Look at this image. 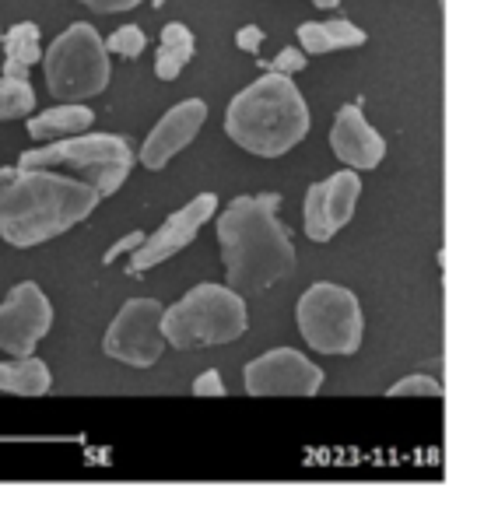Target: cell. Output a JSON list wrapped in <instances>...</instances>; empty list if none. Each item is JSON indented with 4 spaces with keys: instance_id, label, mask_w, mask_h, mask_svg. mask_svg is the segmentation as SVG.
<instances>
[{
    "instance_id": "6da1fadb",
    "label": "cell",
    "mask_w": 477,
    "mask_h": 512,
    "mask_svg": "<svg viewBox=\"0 0 477 512\" xmlns=\"http://www.w3.org/2000/svg\"><path fill=\"white\" fill-rule=\"evenodd\" d=\"M281 197H235L218 218L225 285L239 295H264L295 271V242L278 221Z\"/></svg>"
},
{
    "instance_id": "ba28073f",
    "label": "cell",
    "mask_w": 477,
    "mask_h": 512,
    "mask_svg": "<svg viewBox=\"0 0 477 512\" xmlns=\"http://www.w3.org/2000/svg\"><path fill=\"white\" fill-rule=\"evenodd\" d=\"M162 302L155 299H130L123 302V309L116 313V320L106 330V355L113 362L134 365V369H151L162 358V351L169 348L162 334Z\"/></svg>"
},
{
    "instance_id": "277c9868",
    "label": "cell",
    "mask_w": 477,
    "mask_h": 512,
    "mask_svg": "<svg viewBox=\"0 0 477 512\" xmlns=\"http://www.w3.org/2000/svg\"><path fill=\"white\" fill-rule=\"evenodd\" d=\"M250 327L246 299L228 285H197L162 313L165 344L179 351H200L232 344Z\"/></svg>"
},
{
    "instance_id": "83f0119b",
    "label": "cell",
    "mask_w": 477,
    "mask_h": 512,
    "mask_svg": "<svg viewBox=\"0 0 477 512\" xmlns=\"http://www.w3.org/2000/svg\"><path fill=\"white\" fill-rule=\"evenodd\" d=\"M313 8H320V11H337V8H341V0H313Z\"/></svg>"
},
{
    "instance_id": "5b68a950",
    "label": "cell",
    "mask_w": 477,
    "mask_h": 512,
    "mask_svg": "<svg viewBox=\"0 0 477 512\" xmlns=\"http://www.w3.org/2000/svg\"><path fill=\"white\" fill-rule=\"evenodd\" d=\"M22 169H53L88 183L102 200L113 197L134 169V151L116 134H74L50 148H32L22 155Z\"/></svg>"
},
{
    "instance_id": "9c48e42d",
    "label": "cell",
    "mask_w": 477,
    "mask_h": 512,
    "mask_svg": "<svg viewBox=\"0 0 477 512\" xmlns=\"http://www.w3.org/2000/svg\"><path fill=\"white\" fill-rule=\"evenodd\" d=\"M53 327V306L36 281H22L0 302V348L11 358L36 355L39 341Z\"/></svg>"
},
{
    "instance_id": "484cf974",
    "label": "cell",
    "mask_w": 477,
    "mask_h": 512,
    "mask_svg": "<svg viewBox=\"0 0 477 512\" xmlns=\"http://www.w3.org/2000/svg\"><path fill=\"white\" fill-rule=\"evenodd\" d=\"M193 393L197 397H225V383H221V376L214 369L200 372V379L193 383Z\"/></svg>"
},
{
    "instance_id": "44dd1931",
    "label": "cell",
    "mask_w": 477,
    "mask_h": 512,
    "mask_svg": "<svg viewBox=\"0 0 477 512\" xmlns=\"http://www.w3.org/2000/svg\"><path fill=\"white\" fill-rule=\"evenodd\" d=\"M144 46H148V36H144L141 25H123V29H116L113 36L106 39V50L116 53V57H127V60L141 57Z\"/></svg>"
},
{
    "instance_id": "ffe728a7",
    "label": "cell",
    "mask_w": 477,
    "mask_h": 512,
    "mask_svg": "<svg viewBox=\"0 0 477 512\" xmlns=\"http://www.w3.org/2000/svg\"><path fill=\"white\" fill-rule=\"evenodd\" d=\"M36 109V92L29 81L0 74V120H22Z\"/></svg>"
},
{
    "instance_id": "52a82bcc",
    "label": "cell",
    "mask_w": 477,
    "mask_h": 512,
    "mask_svg": "<svg viewBox=\"0 0 477 512\" xmlns=\"http://www.w3.org/2000/svg\"><path fill=\"white\" fill-rule=\"evenodd\" d=\"M295 320L309 348L320 355H355L362 348V306L348 288L316 281L295 306Z\"/></svg>"
},
{
    "instance_id": "d6986e66",
    "label": "cell",
    "mask_w": 477,
    "mask_h": 512,
    "mask_svg": "<svg viewBox=\"0 0 477 512\" xmlns=\"http://www.w3.org/2000/svg\"><path fill=\"white\" fill-rule=\"evenodd\" d=\"M193 32L186 29L183 22H169L162 29V39H158V53H155V74L158 81H176L183 74V67L193 60Z\"/></svg>"
},
{
    "instance_id": "8fae6325",
    "label": "cell",
    "mask_w": 477,
    "mask_h": 512,
    "mask_svg": "<svg viewBox=\"0 0 477 512\" xmlns=\"http://www.w3.org/2000/svg\"><path fill=\"white\" fill-rule=\"evenodd\" d=\"M323 386L320 365L302 351L274 348L246 365V393L250 397H313Z\"/></svg>"
},
{
    "instance_id": "30bf717a",
    "label": "cell",
    "mask_w": 477,
    "mask_h": 512,
    "mask_svg": "<svg viewBox=\"0 0 477 512\" xmlns=\"http://www.w3.org/2000/svg\"><path fill=\"white\" fill-rule=\"evenodd\" d=\"M214 211H218V197H214V193H197L190 204H183L176 214H169V218L162 221V228L151 232V235H144L141 246L130 253V264H127L130 278H137V274L165 264L169 256H176L179 249L190 246Z\"/></svg>"
},
{
    "instance_id": "7402d4cb",
    "label": "cell",
    "mask_w": 477,
    "mask_h": 512,
    "mask_svg": "<svg viewBox=\"0 0 477 512\" xmlns=\"http://www.w3.org/2000/svg\"><path fill=\"white\" fill-rule=\"evenodd\" d=\"M390 397H442V383L428 372H414L390 386Z\"/></svg>"
},
{
    "instance_id": "ac0fdd59",
    "label": "cell",
    "mask_w": 477,
    "mask_h": 512,
    "mask_svg": "<svg viewBox=\"0 0 477 512\" xmlns=\"http://www.w3.org/2000/svg\"><path fill=\"white\" fill-rule=\"evenodd\" d=\"M53 386L50 365L36 355L0 362V393H18V397H43Z\"/></svg>"
},
{
    "instance_id": "5bb4252c",
    "label": "cell",
    "mask_w": 477,
    "mask_h": 512,
    "mask_svg": "<svg viewBox=\"0 0 477 512\" xmlns=\"http://www.w3.org/2000/svg\"><path fill=\"white\" fill-rule=\"evenodd\" d=\"M330 148H334L337 162H344L348 169L365 172L376 169L386 158V141L369 120H365L362 106H341L330 127Z\"/></svg>"
},
{
    "instance_id": "9a60e30c",
    "label": "cell",
    "mask_w": 477,
    "mask_h": 512,
    "mask_svg": "<svg viewBox=\"0 0 477 512\" xmlns=\"http://www.w3.org/2000/svg\"><path fill=\"white\" fill-rule=\"evenodd\" d=\"M0 46H4V74L8 78L29 81L32 67L43 60V32L36 22H18L8 32H0Z\"/></svg>"
},
{
    "instance_id": "e0dca14e",
    "label": "cell",
    "mask_w": 477,
    "mask_h": 512,
    "mask_svg": "<svg viewBox=\"0 0 477 512\" xmlns=\"http://www.w3.org/2000/svg\"><path fill=\"white\" fill-rule=\"evenodd\" d=\"M92 109L81 106V102H64V106H53L46 113L32 116L29 120V134L36 141H60V137H74L85 134L92 127Z\"/></svg>"
},
{
    "instance_id": "d4e9b609",
    "label": "cell",
    "mask_w": 477,
    "mask_h": 512,
    "mask_svg": "<svg viewBox=\"0 0 477 512\" xmlns=\"http://www.w3.org/2000/svg\"><path fill=\"white\" fill-rule=\"evenodd\" d=\"M267 32L260 29V25H243V29L235 32V46L243 53H260V46H264Z\"/></svg>"
},
{
    "instance_id": "8992f818",
    "label": "cell",
    "mask_w": 477,
    "mask_h": 512,
    "mask_svg": "<svg viewBox=\"0 0 477 512\" xmlns=\"http://www.w3.org/2000/svg\"><path fill=\"white\" fill-rule=\"evenodd\" d=\"M43 74L50 95L60 102H85L106 92L109 85V50L106 39L85 22L67 25L50 43L43 57Z\"/></svg>"
},
{
    "instance_id": "7a4b0ae2",
    "label": "cell",
    "mask_w": 477,
    "mask_h": 512,
    "mask_svg": "<svg viewBox=\"0 0 477 512\" xmlns=\"http://www.w3.org/2000/svg\"><path fill=\"white\" fill-rule=\"evenodd\" d=\"M102 197L81 179L53 169H0V235L15 249H32L71 232Z\"/></svg>"
},
{
    "instance_id": "cb8c5ba5",
    "label": "cell",
    "mask_w": 477,
    "mask_h": 512,
    "mask_svg": "<svg viewBox=\"0 0 477 512\" xmlns=\"http://www.w3.org/2000/svg\"><path fill=\"white\" fill-rule=\"evenodd\" d=\"M144 235H148V232H141V228H134L130 235H123L120 242H113V246H109V253L102 256V264H116V260H120L123 253H134V249L144 242Z\"/></svg>"
},
{
    "instance_id": "603a6c76",
    "label": "cell",
    "mask_w": 477,
    "mask_h": 512,
    "mask_svg": "<svg viewBox=\"0 0 477 512\" xmlns=\"http://www.w3.org/2000/svg\"><path fill=\"white\" fill-rule=\"evenodd\" d=\"M267 67H271V71H278V74H299L302 67H306V53H302V50H281Z\"/></svg>"
},
{
    "instance_id": "7c38bea8",
    "label": "cell",
    "mask_w": 477,
    "mask_h": 512,
    "mask_svg": "<svg viewBox=\"0 0 477 512\" xmlns=\"http://www.w3.org/2000/svg\"><path fill=\"white\" fill-rule=\"evenodd\" d=\"M358 197H362V176L355 169L344 165L341 172H334L323 183H313L306 193V235L313 242H330L351 218H355Z\"/></svg>"
},
{
    "instance_id": "4fadbf2b",
    "label": "cell",
    "mask_w": 477,
    "mask_h": 512,
    "mask_svg": "<svg viewBox=\"0 0 477 512\" xmlns=\"http://www.w3.org/2000/svg\"><path fill=\"white\" fill-rule=\"evenodd\" d=\"M207 123V102L200 99H186L179 106H172L162 120L155 123L148 137L141 144V165L151 172H162L172 158L183 148H190L193 137L200 134V127Z\"/></svg>"
},
{
    "instance_id": "3957f363",
    "label": "cell",
    "mask_w": 477,
    "mask_h": 512,
    "mask_svg": "<svg viewBox=\"0 0 477 512\" xmlns=\"http://www.w3.org/2000/svg\"><path fill=\"white\" fill-rule=\"evenodd\" d=\"M225 134L257 158H281L309 134V106L292 74H264L225 109Z\"/></svg>"
},
{
    "instance_id": "2e32d148",
    "label": "cell",
    "mask_w": 477,
    "mask_h": 512,
    "mask_svg": "<svg viewBox=\"0 0 477 512\" xmlns=\"http://www.w3.org/2000/svg\"><path fill=\"white\" fill-rule=\"evenodd\" d=\"M365 39H369L365 29H358L355 22H344V18L299 25L302 53H313V57H323V53H334V50H358V46H365Z\"/></svg>"
},
{
    "instance_id": "4316f807",
    "label": "cell",
    "mask_w": 477,
    "mask_h": 512,
    "mask_svg": "<svg viewBox=\"0 0 477 512\" xmlns=\"http://www.w3.org/2000/svg\"><path fill=\"white\" fill-rule=\"evenodd\" d=\"M78 4H85V8H92V11H99V15H116V11L137 8V4H144V0H78Z\"/></svg>"
}]
</instances>
